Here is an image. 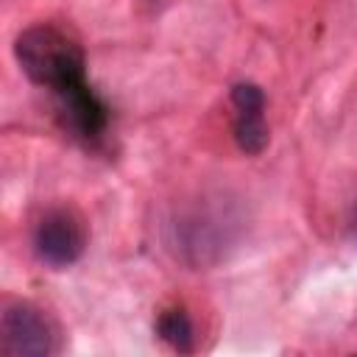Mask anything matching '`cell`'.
I'll return each mask as SVG.
<instances>
[{
  "label": "cell",
  "mask_w": 357,
  "mask_h": 357,
  "mask_svg": "<svg viewBox=\"0 0 357 357\" xmlns=\"http://www.w3.org/2000/svg\"><path fill=\"white\" fill-rule=\"evenodd\" d=\"M14 59L20 70L39 86L64 95L84 78V53L75 39H70L56 25H31L14 39Z\"/></svg>",
  "instance_id": "obj_1"
},
{
  "label": "cell",
  "mask_w": 357,
  "mask_h": 357,
  "mask_svg": "<svg viewBox=\"0 0 357 357\" xmlns=\"http://www.w3.org/2000/svg\"><path fill=\"white\" fill-rule=\"evenodd\" d=\"M176 254L192 268H209L226 257L237 237V218L220 204H195L184 209L173 223Z\"/></svg>",
  "instance_id": "obj_2"
},
{
  "label": "cell",
  "mask_w": 357,
  "mask_h": 357,
  "mask_svg": "<svg viewBox=\"0 0 357 357\" xmlns=\"http://www.w3.org/2000/svg\"><path fill=\"white\" fill-rule=\"evenodd\" d=\"M0 351L6 357H47L53 351L47 318L28 301L6 304L0 315Z\"/></svg>",
  "instance_id": "obj_3"
},
{
  "label": "cell",
  "mask_w": 357,
  "mask_h": 357,
  "mask_svg": "<svg viewBox=\"0 0 357 357\" xmlns=\"http://www.w3.org/2000/svg\"><path fill=\"white\" fill-rule=\"evenodd\" d=\"M86 245V231L73 209H50L42 215L33 231V251L39 262L50 268H70L81 259Z\"/></svg>",
  "instance_id": "obj_4"
},
{
  "label": "cell",
  "mask_w": 357,
  "mask_h": 357,
  "mask_svg": "<svg viewBox=\"0 0 357 357\" xmlns=\"http://www.w3.org/2000/svg\"><path fill=\"white\" fill-rule=\"evenodd\" d=\"M59 98L64 103V114H67L70 126L81 137H98L103 131L106 109H103V103L98 100V95L86 84H81V86H75V89H70V92H64Z\"/></svg>",
  "instance_id": "obj_5"
},
{
  "label": "cell",
  "mask_w": 357,
  "mask_h": 357,
  "mask_svg": "<svg viewBox=\"0 0 357 357\" xmlns=\"http://www.w3.org/2000/svg\"><path fill=\"white\" fill-rule=\"evenodd\" d=\"M268 123H265V112H237L234 117V142L243 153L257 156L268 148Z\"/></svg>",
  "instance_id": "obj_6"
},
{
  "label": "cell",
  "mask_w": 357,
  "mask_h": 357,
  "mask_svg": "<svg viewBox=\"0 0 357 357\" xmlns=\"http://www.w3.org/2000/svg\"><path fill=\"white\" fill-rule=\"evenodd\" d=\"M156 332L159 337L176 349V351H192V343H195V332H192V321L184 310H165L156 321Z\"/></svg>",
  "instance_id": "obj_7"
},
{
  "label": "cell",
  "mask_w": 357,
  "mask_h": 357,
  "mask_svg": "<svg viewBox=\"0 0 357 357\" xmlns=\"http://www.w3.org/2000/svg\"><path fill=\"white\" fill-rule=\"evenodd\" d=\"M231 103L237 112H265V92L251 81H240L231 86Z\"/></svg>",
  "instance_id": "obj_8"
}]
</instances>
